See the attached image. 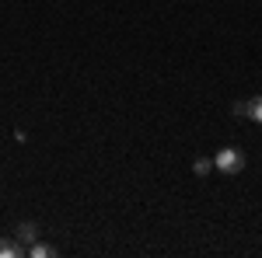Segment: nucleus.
Returning <instances> with one entry per match:
<instances>
[{
    "mask_svg": "<svg viewBox=\"0 0 262 258\" xmlns=\"http://www.w3.org/2000/svg\"><path fill=\"white\" fill-rule=\"evenodd\" d=\"M213 168H217L221 175H227V178H234V175L245 171V154L238 147H224L221 154H217V160H213Z\"/></svg>",
    "mask_w": 262,
    "mask_h": 258,
    "instance_id": "nucleus-1",
    "label": "nucleus"
},
{
    "mask_svg": "<svg viewBox=\"0 0 262 258\" xmlns=\"http://www.w3.org/2000/svg\"><path fill=\"white\" fill-rule=\"evenodd\" d=\"M18 241H21V244H35V241H39V227H35L32 220L18 223Z\"/></svg>",
    "mask_w": 262,
    "mask_h": 258,
    "instance_id": "nucleus-2",
    "label": "nucleus"
},
{
    "mask_svg": "<svg viewBox=\"0 0 262 258\" xmlns=\"http://www.w3.org/2000/svg\"><path fill=\"white\" fill-rule=\"evenodd\" d=\"M28 255V248L25 244H14V241H0V258H21Z\"/></svg>",
    "mask_w": 262,
    "mask_h": 258,
    "instance_id": "nucleus-3",
    "label": "nucleus"
},
{
    "mask_svg": "<svg viewBox=\"0 0 262 258\" xmlns=\"http://www.w3.org/2000/svg\"><path fill=\"white\" fill-rule=\"evenodd\" d=\"M28 255H32V258H56V248H53V244H42V241H35V244L28 248Z\"/></svg>",
    "mask_w": 262,
    "mask_h": 258,
    "instance_id": "nucleus-4",
    "label": "nucleus"
},
{
    "mask_svg": "<svg viewBox=\"0 0 262 258\" xmlns=\"http://www.w3.org/2000/svg\"><path fill=\"white\" fill-rule=\"evenodd\" d=\"M192 171H196L200 178H206V175L213 171V160H206V157H196V164H192Z\"/></svg>",
    "mask_w": 262,
    "mask_h": 258,
    "instance_id": "nucleus-5",
    "label": "nucleus"
},
{
    "mask_svg": "<svg viewBox=\"0 0 262 258\" xmlns=\"http://www.w3.org/2000/svg\"><path fill=\"white\" fill-rule=\"evenodd\" d=\"M248 119L252 122H262V95L252 98V108H248Z\"/></svg>",
    "mask_w": 262,
    "mask_h": 258,
    "instance_id": "nucleus-6",
    "label": "nucleus"
},
{
    "mask_svg": "<svg viewBox=\"0 0 262 258\" xmlns=\"http://www.w3.org/2000/svg\"><path fill=\"white\" fill-rule=\"evenodd\" d=\"M248 108H252V101H234V105H231V112L242 115V119H248Z\"/></svg>",
    "mask_w": 262,
    "mask_h": 258,
    "instance_id": "nucleus-7",
    "label": "nucleus"
}]
</instances>
